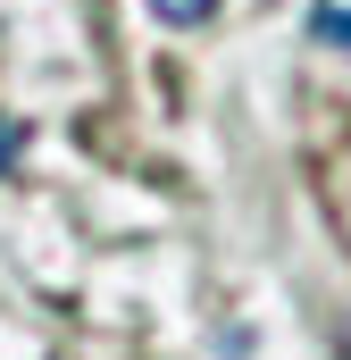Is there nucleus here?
Masks as SVG:
<instances>
[{
    "label": "nucleus",
    "instance_id": "f257e3e1",
    "mask_svg": "<svg viewBox=\"0 0 351 360\" xmlns=\"http://www.w3.org/2000/svg\"><path fill=\"white\" fill-rule=\"evenodd\" d=\"M310 34H318L326 51H351V8H335V0H318V8H310Z\"/></svg>",
    "mask_w": 351,
    "mask_h": 360
},
{
    "label": "nucleus",
    "instance_id": "f03ea898",
    "mask_svg": "<svg viewBox=\"0 0 351 360\" xmlns=\"http://www.w3.org/2000/svg\"><path fill=\"white\" fill-rule=\"evenodd\" d=\"M151 17H159V25H209L218 0H151Z\"/></svg>",
    "mask_w": 351,
    "mask_h": 360
},
{
    "label": "nucleus",
    "instance_id": "7ed1b4c3",
    "mask_svg": "<svg viewBox=\"0 0 351 360\" xmlns=\"http://www.w3.org/2000/svg\"><path fill=\"white\" fill-rule=\"evenodd\" d=\"M17 151H25V126H17V117H0V176L17 168Z\"/></svg>",
    "mask_w": 351,
    "mask_h": 360
}]
</instances>
